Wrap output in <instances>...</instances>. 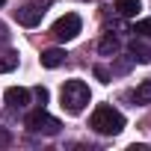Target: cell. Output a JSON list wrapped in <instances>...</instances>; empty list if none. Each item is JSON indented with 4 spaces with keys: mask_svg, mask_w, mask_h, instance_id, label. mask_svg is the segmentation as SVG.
Returning <instances> with one entry per match:
<instances>
[{
    "mask_svg": "<svg viewBox=\"0 0 151 151\" xmlns=\"http://www.w3.org/2000/svg\"><path fill=\"white\" fill-rule=\"evenodd\" d=\"M89 127H95V130L104 133V136H116V133L124 130V116H122L113 104H98V107L92 110Z\"/></svg>",
    "mask_w": 151,
    "mask_h": 151,
    "instance_id": "cell-1",
    "label": "cell"
},
{
    "mask_svg": "<svg viewBox=\"0 0 151 151\" xmlns=\"http://www.w3.org/2000/svg\"><path fill=\"white\" fill-rule=\"evenodd\" d=\"M59 101H62V110H68L71 116H77V113L86 110V104L92 101V95H89V86L83 80H65V86L59 92Z\"/></svg>",
    "mask_w": 151,
    "mask_h": 151,
    "instance_id": "cell-2",
    "label": "cell"
},
{
    "mask_svg": "<svg viewBox=\"0 0 151 151\" xmlns=\"http://www.w3.org/2000/svg\"><path fill=\"white\" fill-rule=\"evenodd\" d=\"M24 127L30 130V133H42V136H56L59 133V127H62V122L56 119V116H50L45 107H39V110H33V113H27V119H24Z\"/></svg>",
    "mask_w": 151,
    "mask_h": 151,
    "instance_id": "cell-3",
    "label": "cell"
},
{
    "mask_svg": "<svg viewBox=\"0 0 151 151\" xmlns=\"http://www.w3.org/2000/svg\"><path fill=\"white\" fill-rule=\"evenodd\" d=\"M80 27H83V21H80V15H74V12H68V15H62L56 24H53V36L59 39V42H71V39H77V33H80Z\"/></svg>",
    "mask_w": 151,
    "mask_h": 151,
    "instance_id": "cell-4",
    "label": "cell"
},
{
    "mask_svg": "<svg viewBox=\"0 0 151 151\" xmlns=\"http://www.w3.org/2000/svg\"><path fill=\"white\" fill-rule=\"evenodd\" d=\"M42 15H45V6H42V3H27V6L15 9V18H18V24H24V27L42 24Z\"/></svg>",
    "mask_w": 151,
    "mask_h": 151,
    "instance_id": "cell-5",
    "label": "cell"
},
{
    "mask_svg": "<svg viewBox=\"0 0 151 151\" xmlns=\"http://www.w3.org/2000/svg\"><path fill=\"white\" fill-rule=\"evenodd\" d=\"M3 98H6V104H9L12 110H24V107L30 104V89H24V86H9V89L3 92Z\"/></svg>",
    "mask_w": 151,
    "mask_h": 151,
    "instance_id": "cell-6",
    "label": "cell"
},
{
    "mask_svg": "<svg viewBox=\"0 0 151 151\" xmlns=\"http://www.w3.org/2000/svg\"><path fill=\"white\" fill-rule=\"evenodd\" d=\"M65 50L62 47H47V50H42V65L45 68H59L62 62H65Z\"/></svg>",
    "mask_w": 151,
    "mask_h": 151,
    "instance_id": "cell-7",
    "label": "cell"
},
{
    "mask_svg": "<svg viewBox=\"0 0 151 151\" xmlns=\"http://www.w3.org/2000/svg\"><path fill=\"white\" fill-rule=\"evenodd\" d=\"M142 9V0H116V12L122 18H136Z\"/></svg>",
    "mask_w": 151,
    "mask_h": 151,
    "instance_id": "cell-8",
    "label": "cell"
},
{
    "mask_svg": "<svg viewBox=\"0 0 151 151\" xmlns=\"http://www.w3.org/2000/svg\"><path fill=\"white\" fill-rule=\"evenodd\" d=\"M130 56H133V62H151V47L142 39H133L130 42Z\"/></svg>",
    "mask_w": 151,
    "mask_h": 151,
    "instance_id": "cell-9",
    "label": "cell"
},
{
    "mask_svg": "<svg viewBox=\"0 0 151 151\" xmlns=\"http://www.w3.org/2000/svg\"><path fill=\"white\" fill-rule=\"evenodd\" d=\"M98 50H101L104 56H116V53L122 50V42H119V39L113 36V33H107V36L101 39V45H98Z\"/></svg>",
    "mask_w": 151,
    "mask_h": 151,
    "instance_id": "cell-10",
    "label": "cell"
},
{
    "mask_svg": "<svg viewBox=\"0 0 151 151\" xmlns=\"http://www.w3.org/2000/svg\"><path fill=\"white\" fill-rule=\"evenodd\" d=\"M133 104H136V107L151 104V80H142V83L136 86V92H133Z\"/></svg>",
    "mask_w": 151,
    "mask_h": 151,
    "instance_id": "cell-11",
    "label": "cell"
},
{
    "mask_svg": "<svg viewBox=\"0 0 151 151\" xmlns=\"http://www.w3.org/2000/svg\"><path fill=\"white\" fill-rule=\"evenodd\" d=\"M18 53L15 50H3V53H0V74H9V71H15L18 68Z\"/></svg>",
    "mask_w": 151,
    "mask_h": 151,
    "instance_id": "cell-12",
    "label": "cell"
},
{
    "mask_svg": "<svg viewBox=\"0 0 151 151\" xmlns=\"http://www.w3.org/2000/svg\"><path fill=\"white\" fill-rule=\"evenodd\" d=\"M133 33H139L142 39H151V18H142V21H136Z\"/></svg>",
    "mask_w": 151,
    "mask_h": 151,
    "instance_id": "cell-13",
    "label": "cell"
},
{
    "mask_svg": "<svg viewBox=\"0 0 151 151\" xmlns=\"http://www.w3.org/2000/svg\"><path fill=\"white\" fill-rule=\"evenodd\" d=\"M130 65H133V56H127V59H119V62L113 65V74H127V71H130Z\"/></svg>",
    "mask_w": 151,
    "mask_h": 151,
    "instance_id": "cell-14",
    "label": "cell"
},
{
    "mask_svg": "<svg viewBox=\"0 0 151 151\" xmlns=\"http://www.w3.org/2000/svg\"><path fill=\"white\" fill-rule=\"evenodd\" d=\"M95 77H98L101 83H110V80H113V71H110L107 65H95Z\"/></svg>",
    "mask_w": 151,
    "mask_h": 151,
    "instance_id": "cell-15",
    "label": "cell"
},
{
    "mask_svg": "<svg viewBox=\"0 0 151 151\" xmlns=\"http://www.w3.org/2000/svg\"><path fill=\"white\" fill-rule=\"evenodd\" d=\"M33 95H36V101H39L42 107H45V104H47V98H50V92H47L45 86H36V89H33Z\"/></svg>",
    "mask_w": 151,
    "mask_h": 151,
    "instance_id": "cell-16",
    "label": "cell"
},
{
    "mask_svg": "<svg viewBox=\"0 0 151 151\" xmlns=\"http://www.w3.org/2000/svg\"><path fill=\"white\" fill-rule=\"evenodd\" d=\"M6 145H12V133L6 127H0V148H6Z\"/></svg>",
    "mask_w": 151,
    "mask_h": 151,
    "instance_id": "cell-17",
    "label": "cell"
},
{
    "mask_svg": "<svg viewBox=\"0 0 151 151\" xmlns=\"http://www.w3.org/2000/svg\"><path fill=\"white\" fill-rule=\"evenodd\" d=\"M6 42H9V27L0 21V45H6Z\"/></svg>",
    "mask_w": 151,
    "mask_h": 151,
    "instance_id": "cell-18",
    "label": "cell"
},
{
    "mask_svg": "<svg viewBox=\"0 0 151 151\" xmlns=\"http://www.w3.org/2000/svg\"><path fill=\"white\" fill-rule=\"evenodd\" d=\"M3 3H6V0H0V6H3Z\"/></svg>",
    "mask_w": 151,
    "mask_h": 151,
    "instance_id": "cell-19",
    "label": "cell"
}]
</instances>
